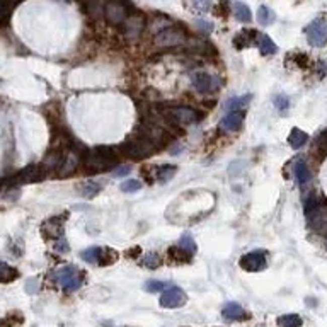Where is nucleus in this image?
<instances>
[{
	"label": "nucleus",
	"instance_id": "1",
	"mask_svg": "<svg viewBox=\"0 0 327 327\" xmlns=\"http://www.w3.org/2000/svg\"><path fill=\"white\" fill-rule=\"evenodd\" d=\"M80 165L87 174H101L118 167L119 155L113 147H96L86 152Z\"/></svg>",
	"mask_w": 327,
	"mask_h": 327
},
{
	"label": "nucleus",
	"instance_id": "2",
	"mask_svg": "<svg viewBox=\"0 0 327 327\" xmlns=\"http://www.w3.org/2000/svg\"><path fill=\"white\" fill-rule=\"evenodd\" d=\"M162 116L167 121V124H198L205 118V113L200 109H194V107L176 106L162 109Z\"/></svg>",
	"mask_w": 327,
	"mask_h": 327
},
{
	"label": "nucleus",
	"instance_id": "3",
	"mask_svg": "<svg viewBox=\"0 0 327 327\" xmlns=\"http://www.w3.org/2000/svg\"><path fill=\"white\" fill-rule=\"evenodd\" d=\"M121 152H123V155L129 157V159L133 160H143L147 159V157L154 155L157 150V147L154 143H150L147 138H143L142 135H133L129 137L126 142L121 145Z\"/></svg>",
	"mask_w": 327,
	"mask_h": 327
},
{
	"label": "nucleus",
	"instance_id": "4",
	"mask_svg": "<svg viewBox=\"0 0 327 327\" xmlns=\"http://www.w3.org/2000/svg\"><path fill=\"white\" fill-rule=\"evenodd\" d=\"M133 11V6L128 0H106L104 16L111 24H123Z\"/></svg>",
	"mask_w": 327,
	"mask_h": 327
},
{
	"label": "nucleus",
	"instance_id": "5",
	"mask_svg": "<svg viewBox=\"0 0 327 327\" xmlns=\"http://www.w3.org/2000/svg\"><path fill=\"white\" fill-rule=\"evenodd\" d=\"M187 39V33L184 28H179V26H167L165 29L159 31L155 36V44L160 48H171L182 44Z\"/></svg>",
	"mask_w": 327,
	"mask_h": 327
},
{
	"label": "nucleus",
	"instance_id": "6",
	"mask_svg": "<svg viewBox=\"0 0 327 327\" xmlns=\"http://www.w3.org/2000/svg\"><path fill=\"white\" fill-rule=\"evenodd\" d=\"M55 281L63 286L67 292H75L84 283V273L75 266H65L56 271Z\"/></svg>",
	"mask_w": 327,
	"mask_h": 327
},
{
	"label": "nucleus",
	"instance_id": "7",
	"mask_svg": "<svg viewBox=\"0 0 327 327\" xmlns=\"http://www.w3.org/2000/svg\"><path fill=\"white\" fill-rule=\"evenodd\" d=\"M80 257L89 264L107 266V264H113L118 259V252L113 249H104V247H89L80 252Z\"/></svg>",
	"mask_w": 327,
	"mask_h": 327
},
{
	"label": "nucleus",
	"instance_id": "8",
	"mask_svg": "<svg viewBox=\"0 0 327 327\" xmlns=\"http://www.w3.org/2000/svg\"><path fill=\"white\" fill-rule=\"evenodd\" d=\"M191 80L192 87L201 94H212L220 89V79L217 75L207 74V72H192Z\"/></svg>",
	"mask_w": 327,
	"mask_h": 327
},
{
	"label": "nucleus",
	"instance_id": "9",
	"mask_svg": "<svg viewBox=\"0 0 327 327\" xmlns=\"http://www.w3.org/2000/svg\"><path fill=\"white\" fill-rule=\"evenodd\" d=\"M44 176H46V174H44L41 165L34 164V165H29V167L22 169L21 172H17L16 176L6 179V181H7V184H24V182L41 181V179H44Z\"/></svg>",
	"mask_w": 327,
	"mask_h": 327
},
{
	"label": "nucleus",
	"instance_id": "10",
	"mask_svg": "<svg viewBox=\"0 0 327 327\" xmlns=\"http://www.w3.org/2000/svg\"><path fill=\"white\" fill-rule=\"evenodd\" d=\"M240 268L249 273H257L266 268V252L264 250H252L240 257Z\"/></svg>",
	"mask_w": 327,
	"mask_h": 327
},
{
	"label": "nucleus",
	"instance_id": "11",
	"mask_svg": "<svg viewBox=\"0 0 327 327\" xmlns=\"http://www.w3.org/2000/svg\"><path fill=\"white\" fill-rule=\"evenodd\" d=\"M186 302H187L186 293L181 288H177V286L164 290L162 297H160V307L164 308H179L186 305Z\"/></svg>",
	"mask_w": 327,
	"mask_h": 327
},
{
	"label": "nucleus",
	"instance_id": "12",
	"mask_svg": "<svg viewBox=\"0 0 327 327\" xmlns=\"http://www.w3.org/2000/svg\"><path fill=\"white\" fill-rule=\"evenodd\" d=\"M305 34H307L308 43H310L312 46L320 48V46H324L327 41V31L320 21H313L312 24H308L305 29Z\"/></svg>",
	"mask_w": 327,
	"mask_h": 327
},
{
	"label": "nucleus",
	"instance_id": "13",
	"mask_svg": "<svg viewBox=\"0 0 327 327\" xmlns=\"http://www.w3.org/2000/svg\"><path fill=\"white\" fill-rule=\"evenodd\" d=\"M63 223H65V218L61 217H53L50 220H46L41 227L43 235L46 239H53V240L61 239L63 237Z\"/></svg>",
	"mask_w": 327,
	"mask_h": 327
},
{
	"label": "nucleus",
	"instance_id": "14",
	"mask_svg": "<svg viewBox=\"0 0 327 327\" xmlns=\"http://www.w3.org/2000/svg\"><path fill=\"white\" fill-rule=\"evenodd\" d=\"M244 119H245V109L228 111L227 116H223V119L220 123V128L225 129V132H228V133L237 132V129H240Z\"/></svg>",
	"mask_w": 327,
	"mask_h": 327
},
{
	"label": "nucleus",
	"instance_id": "15",
	"mask_svg": "<svg viewBox=\"0 0 327 327\" xmlns=\"http://www.w3.org/2000/svg\"><path fill=\"white\" fill-rule=\"evenodd\" d=\"M143 29H145V17L142 14L129 16L128 19L123 22V31L128 38H137V36L142 34Z\"/></svg>",
	"mask_w": 327,
	"mask_h": 327
},
{
	"label": "nucleus",
	"instance_id": "16",
	"mask_svg": "<svg viewBox=\"0 0 327 327\" xmlns=\"http://www.w3.org/2000/svg\"><path fill=\"white\" fill-rule=\"evenodd\" d=\"M257 31L254 29H242L240 33H237L234 36V46L237 50H244V48H247L252 44V41H256L257 39Z\"/></svg>",
	"mask_w": 327,
	"mask_h": 327
},
{
	"label": "nucleus",
	"instance_id": "17",
	"mask_svg": "<svg viewBox=\"0 0 327 327\" xmlns=\"http://www.w3.org/2000/svg\"><path fill=\"white\" fill-rule=\"evenodd\" d=\"M222 317L225 320L228 322H234V320H242V319H245L247 317V313H245V310L242 308L239 303H235V302H228L225 307L222 308Z\"/></svg>",
	"mask_w": 327,
	"mask_h": 327
},
{
	"label": "nucleus",
	"instance_id": "18",
	"mask_svg": "<svg viewBox=\"0 0 327 327\" xmlns=\"http://www.w3.org/2000/svg\"><path fill=\"white\" fill-rule=\"evenodd\" d=\"M293 174H295V177H297L298 184L302 187L305 184H308V182H310V179H312L310 169L307 167L305 160H297V164H295V167H293Z\"/></svg>",
	"mask_w": 327,
	"mask_h": 327
},
{
	"label": "nucleus",
	"instance_id": "19",
	"mask_svg": "<svg viewBox=\"0 0 327 327\" xmlns=\"http://www.w3.org/2000/svg\"><path fill=\"white\" fill-rule=\"evenodd\" d=\"M104 0H84V9H86L87 16L92 19H99L104 14Z\"/></svg>",
	"mask_w": 327,
	"mask_h": 327
},
{
	"label": "nucleus",
	"instance_id": "20",
	"mask_svg": "<svg viewBox=\"0 0 327 327\" xmlns=\"http://www.w3.org/2000/svg\"><path fill=\"white\" fill-rule=\"evenodd\" d=\"M257 44H259V51H261V55H264V56L275 55V53L278 51V46L268 34L257 36Z\"/></svg>",
	"mask_w": 327,
	"mask_h": 327
},
{
	"label": "nucleus",
	"instance_id": "21",
	"mask_svg": "<svg viewBox=\"0 0 327 327\" xmlns=\"http://www.w3.org/2000/svg\"><path fill=\"white\" fill-rule=\"evenodd\" d=\"M308 140V135L303 129H300V128H293L292 129V133H290V137H288V143H290V147L295 150H298V149H302L303 145L307 143Z\"/></svg>",
	"mask_w": 327,
	"mask_h": 327
},
{
	"label": "nucleus",
	"instance_id": "22",
	"mask_svg": "<svg viewBox=\"0 0 327 327\" xmlns=\"http://www.w3.org/2000/svg\"><path fill=\"white\" fill-rule=\"evenodd\" d=\"M232 11H234L235 19L239 22H250L252 14H250V9L242 2H234L232 4Z\"/></svg>",
	"mask_w": 327,
	"mask_h": 327
},
{
	"label": "nucleus",
	"instance_id": "23",
	"mask_svg": "<svg viewBox=\"0 0 327 327\" xmlns=\"http://www.w3.org/2000/svg\"><path fill=\"white\" fill-rule=\"evenodd\" d=\"M79 192L84 196V198H94L101 189H102V184L101 182H96V181H86L79 186Z\"/></svg>",
	"mask_w": 327,
	"mask_h": 327
},
{
	"label": "nucleus",
	"instance_id": "24",
	"mask_svg": "<svg viewBox=\"0 0 327 327\" xmlns=\"http://www.w3.org/2000/svg\"><path fill=\"white\" fill-rule=\"evenodd\" d=\"M276 19V16H275V12L271 11L268 6H261L259 7V11H257V22L261 26H270L273 24Z\"/></svg>",
	"mask_w": 327,
	"mask_h": 327
},
{
	"label": "nucleus",
	"instance_id": "25",
	"mask_svg": "<svg viewBox=\"0 0 327 327\" xmlns=\"http://www.w3.org/2000/svg\"><path fill=\"white\" fill-rule=\"evenodd\" d=\"M17 276L19 275H17V271L14 268L9 266L7 263L0 261V283H11V281H14Z\"/></svg>",
	"mask_w": 327,
	"mask_h": 327
},
{
	"label": "nucleus",
	"instance_id": "26",
	"mask_svg": "<svg viewBox=\"0 0 327 327\" xmlns=\"http://www.w3.org/2000/svg\"><path fill=\"white\" fill-rule=\"evenodd\" d=\"M302 322V317L297 313H286V315L278 317V325L280 327H300Z\"/></svg>",
	"mask_w": 327,
	"mask_h": 327
},
{
	"label": "nucleus",
	"instance_id": "27",
	"mask_svg": "<svg viewBox=\"0 0 327 327\" xmlns=\"http://www.w3.org/2000/svg\"><path fill=\"white\" fill-rule=\"evenodd\" d=\"M167 256L177 263H189L191 261V254L186 252V250H182L179 245H172V247L167 250Z\"/></svg>",
	"mask_w": 327,
	"mask_h": 327
},
{
	"label": "nucleus",
	"instance_id": "28",
	"mask_svg": "<svg viewBox=\"0 0 327 327\" xmlns=\"http://www.w3.org/2000/svg\"><path fill=\"white\" fill-rule=\"evenodd\" d=\"M250 96H242V97H234V99L227 101L225 109L227 111H239V109H245V106L249 104Z\"/></svg>",
	"mask_w": 327,
	"mask_h": 327
},
{
	"label": "nucleus",
	"instance_id": "29",
	"mask_svg": "<svg viewBox=\"0 0 327 327\" xmlns=\"http://www.w3.org/2000/svg\"><path fill=\"white\" fill-rule=\"evenodd\" d=\"M177 172V167L176 165H162L160 169H157V177H159V181H164V182H167V181H171V179L174 177V174Z\"/></svg>",
	"mask_w": 327,
	"mask_h": 327
},
{
	"label": "nucleus",
	"instance_id": "30",
	"mask_svg": "<svg viewBox=\"0 0 327 327\" xmlns=\"http://www.w3.org/2000/svg\"><path fill=\"white\" fill-rule=\"evenodd\" d=\"M177 245H179V247H181L182 250L189 252L191 256L196 252V242H194V239L191 237V234H184V235H182L181 239H179Z\"/></svg>",
	"mask_w": 327,
	"mask_h": 327
},
{
	"label": "nucleus",
	"instance_id": "31",
	"mask_svg": "<svg viewBox=\"0 0 327 327\" xmlns=\"http://www.w3.org/2000/svg\"><path fill=\"white\" fill-rule=\"evenodd\" d=\"M160 257H159V254H155V252H150V254H147L145 257L142 259V264L145 268H149V270H157V268L160 266Z\"/></svg>",
	"mask_w": 327,
	"mask_h": 327
},
{
	"label": "nucleus",
	"instance_id": "32",
	"mask_svg": "<svg viewBox=\"0 0 327 327\" xmlns=\"http://www.w3.org/2000/svg\"><path fill=\"white\" fill-rule=\"evenodd\" d=\"M165 286H167V283H164V281L150 280V281H147V283H145V290H147V292H150V293H157V292H164Z\"/></svg>",
	"mask_w": 327,
	"mask_h": 327
},
{
	"label": "nucleus",
	"instance_id": "33",
	"mask_svg": "<svg viewBox=\"0 0 327 327\" xmlns=\"http://www.w3.org/2000/svg\"><path fill=\"white\" fill-rule=\"evenodd\" d=\"M138 189H142V182L137 181V179H128L121 184V191L124 192H137Z\"/></svg>",
	"mask_w": 327,
	"mask_h": 327
},
{
	"label": "nucleus",
	"instance_id": "34",
	"mask_svg": "<svg viewBox=\"0 0 327 327\" xmlns=\"http://www.w3.org/2000/svg\"><path fill=\"white\" fill-rule=\"evenodd\" d=\"M273 102H275V106L278 107V111H280L281 114H285L286 109H288V106H290V101L286 99V96H276Z\"/></svg>",
	"mask_w": 327,
	"mask_h": 327
},
{
	"label": "nucleus",
	"instance_id": "35",
	"mask_svg": "<svg viewBox=\"0 0 327 327\" xmlns=\"http://www.w3.org/2000/svg\"><path fill=\"white\" fill-rule=\"evenodd\" d=\"M191 4L198 12H208L212 7V0H191Z\"/></svg>",
	"mask_w": 327,
	"mask_h": 327
},
{
	"label": "nucleus",
	"instance_id": "36",
	"mask_svg": "<svg viewBox=\"0 0 327 327\" xmlns=\"http://www.w3.org/2000/svg\"><path fill=\"white\" fill-rule=\"evenodd\" d=\"M230 11H232V6L228 4V0H220V4H218V7H217V16L225 17L228 16Z\"/></svg>",
	"mask_w": 327,
	"mask_h": 327
},
{
	"label": "nucleus",
	"instance_id": "37",
	"mask_svg": "<svg viewBox=\"0 0 327 327\" xmlns=\"http://www.w3.org/2000/svg\"><path fill=\"white\" fill-rule=\"evenodd\" d=\"M55 250L56 252H60V254H65V252H69V244H67V240H65V237H61V239H58L55 240Z\"/></svg>",
	"mask_w": 327,
	"mask_h": 327
},
{
	"label": "nucleus",
	"instance_id": "38",
	"mask_svg": "<svg viewBox=\"0 0 327 327\" xmlns=\"http://www.w3.org/2000/svg\"><path fill=\"white\" fill-rule=\"evenodd\" d=\"M38 285H39V281L36 280V278H29L28 283H26V292L31 293V295L36 293V292H38V290H39V286H38Z\"/></svg>",
	"mask_w": 327,
	"mask_h": 327
},
{
	"label": "nucleus",
	"instance_id": "39",
	"mask_svg": "<svg viewBox=\"0 0 327 327\" xmlns=\"http://www.w3.org/2000/svg\"><path fill=\"white\" fill-rule=\"evenodd\" d=\"M129 172H132V167H129V165H119L118 169H114L113 171V176L114 177H124V176H128Z\"/></svg>",
	"mask_w": 327,
	"mask_h": 327
},
{
	"label": "nucleus",
	"instance_id": "40",
	"mask_svg": "<svg viewBox=\"0 0 327 327\" xmlns=\"http://www.w3.org/2000/svg\"><path fill=\"white\" fill-rule=\"evenodd\" d=\"M14 315H16V313H12V315H9V317H6V319L0 320V327H14L16 325Z\"/></svg>",
	"mask_w": 327,
	"mask_h": 327
},
{
	"label": "nucleus",
	"instance_id": "41",
	"mask_svg": "<svg viewBox=\"0 0 327 327\" xmlns=\"http://www.w3.org/2000/svg\"><path fill=\"white\" fill-rule=\"evenodd\" d=\"M196 26H200V29L205 31V33H212V29H213V24L208 21H198L196 22Z\"/></svg>",
	"mask_w": 327,
	"mask_h": 327
},
{
	"label": "nucleus",
	"instance_id": "42",
	"mask_svg": "<svg viewBox=\"0 0 327 327\" xmlns=\"http://www.w3.org/2000/svg\"><path fill=\"white\" fill-rule=\"evenodd\" d=\"M140 252H142V249H140V247H137V245H135V247H133V249H129V250H128V252H126V256H128V257H133V256L137 257Z\"/></svg>",
	"mask_w": 327,
	"mask_h": 327
}]
</instances>
